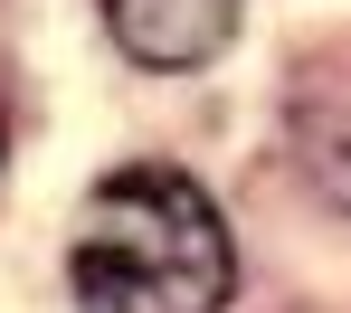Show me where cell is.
I'll return each mask as SVG.
<instances>
[{"mask_svg":"<svg viewBox=\"0 0 351 313\" xmlns=\"http://www.w3.org/2000/svg\"><path fill=\"white\" fill-rule=\"evenodd\" d=\"M66 285L76 313H228V218L180 162H123L86 190L66 228Z\"/></svg>","mask_w":351,"mask_h":313,"instance_id":"cell-1","label":"cell"},{"mask_svg":"<svg viewBox=\"0 0 351 313\" xmlns=\"http://www.w3.org/2000/svg\"><path fill=\"white\" fill-rule=\"evenodd\" d=\"M294 124H304V114H294ZM304 171L351 209V105H313V124H304Z\"/></svg>","mask_w":351,"mask_h":313,"instance_id":"cell-3","label":"cell"},{"mask_svg":"<svg viewBox=\"0 0 351 313\" xmlns=\"http://www.w3.org/2000/svg\"><path fill=\"white\" fill-rule=\"evenodd\" d=\"M133 66H209L237 38V0H95Z\"/></svg>","mask_w":351,"mask_h":313,"instance_id":"cell-2","label":"cell"}]
</instances>
